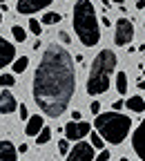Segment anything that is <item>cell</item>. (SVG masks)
<instances>
[{
	"label": "cell",
	"instance_id": "1",
	"mask_svg": "<svg viewBox=\"0 0 145 161\" xmlns=\"http://www.w3.org/2000/svg\"><path fill=\"white\" fill-rule=\"evenodd\" d=\"M74 92H76V69L72 54L60 45H49L34 72L31 83L34 103L47 116L58 119L67 110Z\"/></svg>",
	"mask_w": 145,
	"mask_h": 161
},
{
	"label": "cell",
	"instance_id": "2",
	"mask_svg": "<svg viewBox=\"0 0 145 161\" xmlns=\"http://www.w3.org/2000/svg\"><path fill=\"white\" fill-rule=\"evenodd\" d=\"M72 20H74V29L78 40L85 47H94L100 40V27H98V18H96V9L89 0H78L72 11Z\"/></svg>",
	"mask_w": 145,
	"mask_h": 161
},
{
	"label": "cell",
	"instance_id": "3",
	"mask_svg": "<svg viewBox=\"0 0 145 161\" xmlns=\"http://www.w3.org/2000/svg\"><path fill=\"white\" fill-rule=\"evenodd\" d=\"M116 63L118 58L112 49H100L94 58V63L89 67V76H87V94L96 96V94H103L110 90V83H112V74L116 69Z\"/></svg>",
	"mask_w": 145,
	"mask_h": 161
},
{
	"label": "cell",
	"instance_id": "4",
	"mask_svg": "<svg viewBox=\"0 0 145 161\" xmlns=\"http://www.w3.org/2000/svg\"><path fill=\"white\" fill-rule=\"evenodd\" d=\"M94 128L103 136V141H107L112 146H118L127 139L130 128H132V119L127 114H121V112H105V114H98L94 119Z\"/></svg>",
	"mask_w": 145,
	"mask_h": 161
},
{
	"label": "cell",
	"instance_id": "5",
	"mask_svg": "<svg viewBox=\"0 0 145 161\" xmlns=\"http://www.w3.org/2000/svg\"><path fill=\"white\" fill-rule=\"evenodd\" d=\"M132 40H134V23H132V20H127V18L116 20V27H114V43H116L118 47H123V45L132 43Z\"/></svg>",
	"mask_w": 145,
	"mask_h": 161
},
{
	"label": "cell",
	"instance_id": "6",
	"mask_svg": "<svg viewBox=\"0 0 145 161\" xmlns=\"http://www.w3.org/2000/svg\"><path fill=\"white\" fill-rule=\"evenodd\" d=\"M92 159H96V148L85 141H76V146L67 154V161H92Z\"/></svg>",
	"mask_w": 145,
	"mask_h": 161
},
{
	"label": "cell",
	"instance_id": "7",
	"mask_svg": "<svg viewBox=\"0 0 145 161\" xmlns=\"http://www.w3.org/2000/svg\"><path fill=\"white\" fill-rule=\"evenodd\" d=\"M63 130H65V139L67 141H80L83 136H87L92 132V125L85 123V121H69Z\"/></svg>",
	"mask_w": 145,
	"mask_h": 161
},
{
	"label": "cell",
	"instance_id": "8",
	"mask_svg": "<svg viewBox=\"0 0 145 161\" xmlns=\"http://www.w3.org/2000/svg\"><path fill=\"white\" fill-rule=\"evenodd\" d=\"M54 0H18L16 3V11L23 14V16H31L40 9H47Z\"/></svg>",
	"mask_w": 145,
	"mask_h": 161
},
{
	"label": "cell",
	"instance_id": "9",
	"mask_svg": "<svg viewBox=\"0 0 145 161\" xmlns=\"http://www.w3.org/2000/svg\"><path fill=\"white\" fill-rule=\"evenodd\" d=\"M132 148H134V152H136V157L141 159V161H145V119L141 121V125L134 130V134H132Z\"/></svg>",
	"mask_w": 145,
	"mask_h": 161
},
{
	"label": "cell",
	"instance_id": "10",
	"mask_svg": "<svg viewBox=\"0 0 145 161\" xmlns=\"http://www.w3.org/2000/svg\"><path fill=\"white\" fill-rule=\"evenodd\" d=\"M16 60V45L0 36V69H5Z\"/></svg>",
	"mask_w": 145,
	"mask_h": 161
},
{
	"label": "cell",
	"instance_id": "11",
	"mask_svg": "<svg viewBox=\"0 0 145 161\" xmlns=\"http://www.w3.org/2000/svg\"><path fill=\"white\" fill-rule=\"evenodd\" d=\"M16 108H18V103H16L13 94H11V92H7V87H5V92L0 94V114L7 116V114H11Z\"/></svg>",
	"mask_w": 145,
	"mask_h": 161
},
{
	"label": "cell",
	"instance_id": "12",
	"mask_svg": "<svg viewBox=\"0 0 145 161\" xmlns=\"http://www.w3.org/2000/svg\"><path fill=\"white\" fill-rule=\"evenodd\" d=\"M45 128V119L43 114H34L27 119V128H25V134L27 136H38V132Z\"/></svg>",
	"mask_w": 145,
	"mask_h": 161
},
{
	"label": "cell",
	"instance_id": "13",
	"mask_svg": "<svg viewBox=\"0 0 145 161\" xmlns=\"http://www.w3.org/2000/svg\"><path fill=\"white\" fill-rule=\"evenodd\" d=\"M18 148L11 143V141H0V161H16Z\"/></svg>",
	"mask_w": 145,
	"mask_h": 161
},
{
	"label": "cell",
	"instance_id": "14",
	"mask_svg": "<svg viewBox=\"0 0 145 161\" xmlns=\"http://www.w3.org/2000/svg\"><path fill=\"white\" fill-rule=\"evenodd\" d=\"M125 108H127L130 112H145V101H143L141 94H134V96H130V98L125 101Z\"/></svg>",
	"mask_w": 145,
	"mask_h": 161
},
{
	"label": "cell",
	"instance_id": "15",
	"mask_svg": "<svg viewBox=\"0 0 145 161\" xmlns=\"http://www.w3.org/2000/svg\"><path fill=\"white\" fill-rule=\"evenodd\" d=\"M116 90H118V94H127V74L125 72L116 74Z\"/></svg>",
	"mask_w": 145,
	"mask_h": 161
},
{
	"label": "cell",
	"instance_id": "16",
	"mask_svg": "<svg viewBox=\"0 0 145 161\" xmlns=\"http://www.w3.org/2000/svg\"><path fill=\"white\" fill-rule=\"evenodd\" d=\"M11 65H13V74H23V72L29 67V58H27V56H23V58H16Z\"/></svg>",
	"mask_w": 145,
	"mask_h": 161
},
{
	"label": "cell",
	"instance_id": "17",
	"mask_svg": "<svg viewBox=\"0 0 145 161\" xmlns=\"http://www.w3.org/2000/svg\"><path fill=\"white\" fill-rule=\"evenodd\" d=\"M60 20H63V16H60L58 11H49V14L43 16L40 23H43V25H56V23H60Z\"/></svg>",
	"mask_w": 145,
	"mask_h": 161
},
{
	"label": "cell",
	"instance_id": "18",
	"mask_svg": "<svg viewBox=\"0 0 145 161\" xmlns=\"http://www.w3.org/2000/svg\"><path fill=\"white\" fill-rule=\"evenodd\" d=\"M49 141H51V128H43L36 136V143L40 146V143H49Z\"/></svg>",
	"mask_w": 145,
	"mask_h": 161
},
{
	"label": "cell",
	"instance_id": "19",
	"mask_svg": "<svg viewBox=\"0 0 145 161\" xmlns=\"http://www.w3.org/2000/svg\"><path fill=\"white\" fill-rule=\"evenodd\" d=\"M11 36L18 40V43H25V38H27V31H25L23 27H20V25H13V27H11Z\"/></svg>",
	"mask_w": 145,
	"mask_h": 161
},
{
	"label": "cell",
	"instance_id": "20",
	"mask_svg": "<svg viewBox=\"0 0 145 161\" xmlns=\"http://www.w3.org/2000/svg\"><path fill=\"white\" fill-rule=\"evenodd\" d=\"M13 85H16L13 74H0V87H13Z\"/></svg>",
	"mask_w": 145,
	"mask_h": 161
},
{
	"label": "cell",
	"instance_id": "21",
	"mask_svg": "<svg viewBox=\"0 0 145 161\" xmlns=\"http://www.w3.org/2000/svg\"><path fill=\"white\" fill-rule=\"evenodd\" d=\"M89 143H92V146H94L96 150H103V146H105V141H103V136H100V134H98V132L94 130V132H92V141H89Z\"/></svg>",
	"mask_w": 145,
	"mask_h": 161
},
{
	"label": "cell",
	"instance_id": "22",
	"mask_svg": "<svg viewBox=\"0 0 145 161\" xmlns=\"http://www.w3.org/2000/svg\"><path fill=\"white\" fill-rule=\"evenodd\" d=\"M29 31L36 38H40V34H43V25H40V20H29Z\"/></svg>",
	"mask_w": 145,
	"mask_h": 161
},
{
	"label": "cell",
	"instance_id": "23",
	"mask_svg": "<svg viewBox=\"0 0 145 161\" xmlns=\"http://www.w3.org/2000/svg\"><path fill=\"white\" fill-rule=\"evenodd\" d=\"M69 150H72V148H69V143H67V139H60V141H58V154H65V157H67Z\"/></svg>",
	"mask_w": 145,
	"mask_h": 161
},
{
	"label": "cell",
	"instance_id": "24",
	"mask_svg": "<svg viewBox=\"0 0 145 161\" xmlns=\"http://www.w3.org/2000/svg\"><path fill=\"white\" fill-rule=\"evenodd\" d=\"M18 116H20V121H27V119H29V110H27V105H25V103L18 108Z\"/></svg>",
	"mask_w": 145,
	"mask_h": 161
},
{
	"label": "cell",
	"instance_id": "25",
	"mask_svg": "<svg viewBox=\"0 0 145 161\" xmlns=\"http://www.w3.org/2000/svg\"><path fill=\"white\" fill-rule=\"evenodd\" d=\"M110 157H112V154H110V150H105V148H103V150L96 154V161H110Z\"/></svg>",
	"mask_w": 145,
	"mask_h": 161
},
{
	"label": "cell",
	"instance_id": "26",
	"mask_svg": "<svg viewBox=\"0 0 145 161\" xmlns=\"http://www.w3.org/2000/svg\"><path fill=\"white\" fill-rule=\"evenodd\" d=\"M58 38H60V43H63V45H69V43H72V40H69V34H65V31H60Z\"/></svg>",
	"mask_w": 145,
	"mask_h": 161
},
{
	"label": "cell",
	"instance_id": "27",
	"mask_svg": "<svg viewBox=\"0 0 145 161\" xmlns=\"http://www.w3.org/2000/svg\"><path fill=\"white\" fill-rule=\"evenodd\" d=\"M89 112H92V114H98V112H100V103H98V101H92Z\"/></svg>",
	"mask_w": 145,
	"mask_h": 161
},
{
	"label": "cell",
	"instance_id": "28",
	"mask_svg": "<svg viewBox=\"0 0 145 161\" xmlns=\"http://www.w3.org/2000/svg\"><path fill=\"white\" fill-rule=\"evenodd\" d=\"M72 121H80V112H78V110L72 112Z\"/></svg>",
	"mask_w": 145,
	"mask_h": 161
},
{
	"label": "cell",
	"instance_id": "29",
	"mask_svg": "<svg viewBox=\"0 0 145 161\" xmlns=\"http://www.w3.org/2000/svg\"><path fill=\"white\" fill-rule=\"evenodd\" d=\"M123 105H125V103H123V101H114V105H112V108H114V110H121Z\"/></svg>",
	"mask_w": 145,
	"mask_h": 161
},
{
	"label": "cell",
	"instance_id": "30",
	"mask_svg": "<svg viewBox=\"0 0 145 161\" xmlns=\"http://www.w3.org/2000/svg\"><path fill=\"white\" fill-rule=\"evenodd\" d=\"M27 150H29V146H27V143H23V146H20V148H18V152H23V154H25Z\"/></svg>",
	"mask_w": 145,
	"mask_h": 161
},
{
	"label": "cell",
	"instance_id": "31",
	"mask_svg": "<svg viewBox=\"0 0 145 161\" xmlns=\"http://www.w3.org/2000/svg\"><path fill=\"white\" fill-rule=\"evenodd\" d=\"M136 9H145V0H138V3H136Z\"/></svg>",
	"mask_w": 145,
	"mask_h": 161
},
{
	"label": "cell",
	"instance_id": "32",
	"mask_svg": "<svg viewBox=\"0 0 145 161\" xmlns=\"http://www.w3.org/2000/svg\"><path fill=\"white\" fill-rule=\"evenodd\" d=\"M112 3H116V5H123V3H125V0H112Z\"/></svg>",
	"mask_w": 145,
	"mask_h": 161
},
{
	"label": "cell",
	"instance_id": "33",
	"mask_svg": "<svg viewBox=\"0 0 145 161\" xmlns=\"http://www.w3.org/2000/svg\"><path fill=\"white\" fill-rule=\"evenodd\" d=\"M100 3H103V5H105V7H110V0H100Z\"/></svg>",
	"mask_w": 145,
	"mask_h": 161
},
{
	"label": "cell",
	"instance_id": "34",
	"mask_svg": "<svg viewBox=\"0 0 145 161\" xmlns=\"http://www.w3.org/2000/svg\"><path fill=\"white\" fill-rule=\"evenodd\" d=\"M0 25H3V11H0Z\"/></svg>",
	"mask_w": 145,
	"mask_h": 161
},
{
	"label": "cell",
	"instance_id": "35",
	"mask_svg": "<svg viewBox=\"0 0 145 161\" xmlns=\"http://www.w3.org/2000/svg\"><path fill=\"white\" fill-rule=\"evenodd\" d=\"M121 161H130V159H127V157H123V159H121Z\"/></svg>",
	"mask_w": 145,
	"mask_h": 161
},
{
	"label": "cell",
	"instance_id": "36",
	"mask_svg": "<svg viewBox=\"0 0 145 161\" xmlns=\"http://www.w3.org/2000/svg\"><path fill=\"white\" fill-rule=\"evenodd\" d=\"M0 3H7V0H0Z\"/></svg>",
	"mask_w": 145,
	"mask_h": 161
}]
</instances>
